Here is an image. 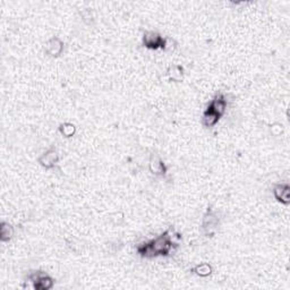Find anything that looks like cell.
I'll use <instances>...</instances> for the list:
<instances>
[{
	"label": "cell",
	"instance_id": "cell-4",
	"mask_svg": "<svg viewBox=\"0 0 290 290\" xmlns=\"http://www.w3.org/2000/svg\"><path fill=\"white\" fill-rule=\"evenodd\" d=\"M142 45L143 46H145L146 49L150 50H164L167 46V40L160 33H157V32L146 31L145 33L143 34Z\"/></svg>",
	"mask_w": 290,
	"mask_h": 290
},
{
	"label": "cell",
	"instance_id": "cell-5",
	"mask_svg": "<svg viewBox=\"0 0 290 290\" xmlns=\"http://www.w3.org/2000/svg\"><path fill=\"white\" fill-rule=\"evenodd\" d=\"M149 169L155 176L163 177L167 174V166L163 162V160L157 155H151L149 161Z\"/></svg>",
	"mask_w": 290,
	"mask_h": 290
},
{
	"label": "cell",
	"instance_id": "cell-13",
	"mask_svg": "<svg viewBox=\"0 0 290 290\" xmlns=\"http://www.w3.org/2000/svg\"><path fill=\"white\" fill-rule=\"evenodd\" d=\"M220 120V117L218 116L217 113H214L211 112V110L206 109L205 112L203 113V118H202V123L205 127L207 128H211L213 126H216L218 124V121Z\"/></svg>",
	"mask_w": 290,
	"mask_h": 290
},
{
	"label": "cell",
	"instance_id": "cell-6",
	"mask_svg": "<svg viewBox=\"0 0 290 290\" xmlns=\"http://www.w3.org/2000/svg\"><path fill=\"white\" fill-rule=\"evenodd\" d=\"M38 161L45 169H51L58 163L59 155L56 149H49L48 151H45L44 155L39 157Z\"/></svg>",
	"mask_w": 290,
	"mask_h": 290
},
{
	"label": "cell",
	"instance_id": "cell-7",
	"mask_svg": "<svg viewBox=\"0 0 290 290\" xmlns=\"http://www.w3.org/2000/svg\"><path fill=\"white\" fill-rule=\"evenodd\" d=\"M211 112L217 113L220 118L223 116L227 109V100H225L223 94H217L214 98L211 100V102L207 106V108Z\"/></svg>",
	"mask_w": 290,
	"mask_h": 290
},
{
	"label": "cell",
	"instance_id": "cell-1",
	"mask_svg": "<svg viewBox=\"0 0 290 290\" xmlns=\"http://www.w3.org/2000/svg\"><path fill=\"white\" fill-rule=\"evenodd\" d=\"M150 244L152 245L153 249L156 254V256H168L174 247H177V245L171 241L170 236V228L167 229L163 234L157 236L156 238L150 241Z\"/></svg>",
	"mask_w": 290,
	"mask_h": 290
},
{
	"label": "cell",
	"instance_id": "cell-14",
	"mask_svg": "<svg viewBox=\"0 0 290 290\" xmlns=\"http://www.w3.org/2000/svg\"><path fill=\"white\" fill-rule=\"evenodd\" d=\"M192 272L194 274L199 275V277L206 278V277H209V275L212 274L213 268H212V267H211V264L204 262V263H200V264H198V266H195L192 268Z\"/></svg>",
	"mask_w": 290,
	"mask_h": 290
},
{
	"label": "cell",
	"instance_id": "cell-12",
	"mask_svg": "<svg viewBox=\"0 0 290 290\" xmlns=\"http://www.w3.org/2000/svg\"><path fill=\"white\" fill-rule=\"evenodd\" d=\"M137 253L141 255L142 257H145V259H153V257H156V254L153 249L152 245L150 244V242L143 243V244H139L137 246Z\"/></svg>",
	"mask_w": 290,
	"mask_h": 290
},
{
	"label": "cell",
	"instance_id": "cell-9",
	"mask_svg": "<svg viewBox=\"0 0 290 290\" xmlns=\"http://www.w3.org/2000/svg\"><path fill=\"white\" fill-rule=\"evenodd\" d=\"M273 195L275 200L281 204L288 205L290 203V187L288 184H278L273 188Z\"/></svg>",
	"mask_w": 290,
	"mask_h": 290
},
{
	"label": "cell",
	"instance_id": "cell-8",
	"mask_svg": "<svg viewBox=\"0 0 290 290\" xmlns=\"http://www.w3.org/2000/svg\"><path fill=\"white\" fill-rule=\"evenodd\" d=\"M64 51V42L58 37H53L46 42L45 52L52 58H58Z\"/></svg>",
	"mask_w": 290,
	"mask_h": 290
},
{
	"label": "cell",
	"instance_id": "cell-3",
	"mask_svg": "<svg viewBox=\"0 0 290 290\" xmlns=\"http://www.w3.org/2000/svg\"><path fill=\"white\" fill-rule=\"evenodd\" d=\"M219 225V217L214 212L212 207H207L202 220V230L206 237H213Z\"/></svg>",
	"mask_w": 290,
	"mask_h": 290
},
{
	"label": "cell",
	"instance_id": "cell-2",
	"mask_svg": "<svg viewBox=\"0 0 290 290\" xmlns=\"http://www.w3.org/2000/svg\"><path fill=\"white\" fill-rule=\"evenodd\" d=\"M27 278L32 282L35 290H49L53 287V284H55L53 279L48 273L41 270L31 272Z\"/></svg>",
	"mask_w": 290,
	"mask_h": 290
},
{
	"label": "cell",
	"instance_id": "cell-15",
	"mask_svg": "<svg viewBox=\"0 0 290 290\" xmlns=\"http://www.w3.org/2000/svg\"><path fill=\"white\" fill-rule=\"evenodd\" d=\"M59 132L65 137H71V136H74L75 133H76V127H75V125L70 123H65L59 126Z\"/></svg>",
	"mask_w": 290,
	"mask_h": 290
},
{
	"label": "cell",
	"instance_id": "cell-10",
	"mask_svg": "<svg viewBox=\"0 0 290 290\" xmlns=\"http://www.w3.org/2000/svg\"><path fill=\"white\" fill-rule=\"evenodd\" d=\"M168 77H169L170 82H175V83H180L184 80V68L180 65H173L168 68L167 70Z\"/></svg>",
	"mask_w": 290,
	"mask_h": 290
},
{
	"label": "cell",
	"instance_id": "cell-11",
	"mask_svg": "<svg viewBox=\"0 0 290 290\" xmlns=\"http://www.w3.org/2000/svg\"><path fill=\"white\" fill-rule=\"evenodd\" d=\"M14 236V227L10 223L2 221L0 227V241L2 243L9 242Z\"/></svg>",
	"mask_w": 290,
	"mask_h": 290
}]
</instances>
